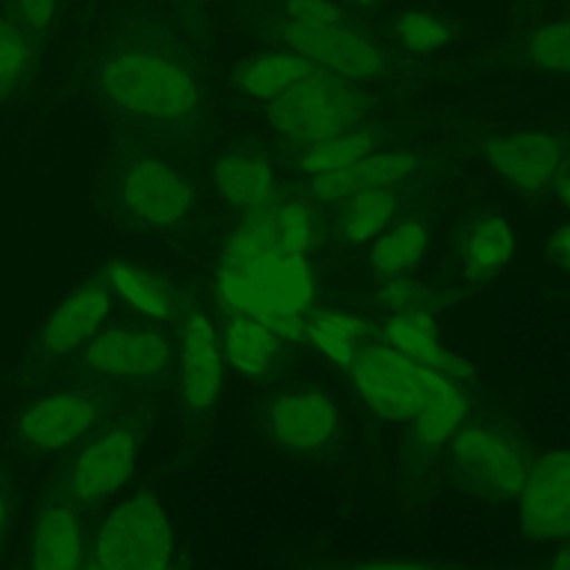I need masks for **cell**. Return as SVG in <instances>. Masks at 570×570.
Returning <instances> with one entry per match:
<instances>
[{
    "label": "cell",
    "instance_id": "cell-34",
    "mask_svg": "<svg viewBox=\"0 0 570 570\" xmlns=\"http://www.w3.org/2000/svg\"><path fill=\"white\" fill-rule=\"evenodd\" d=\"M285 20L301 24H336L345 22L334 0H285Z\"/></svg>",
    "mask_w": 570,
    "mask_h": 570
},
{
    "label": "cell",
    "instance_id": "cell-16",
    "mask_svg": "<svg viewBox=\"0 0 570 570\" xmlns=\"http://www.w3.org/2000/svg\"><path fill=\"white\" fill-rule=\"evenodd\" d=\"M416 167V156L407 151H372L343 169L309 178V189L323 203H341L361 191L394 187L407 180Z\"/></svg>",
    "mask_w": 570,
    "mask_h": 570
},
{
    "label": "cell",
    "instance_id": "cell-38",
    "mask_svg": "<svg viewBox=\"0 0 570 570\" xmlns=\"http://www.w3.org/2000/svg\"><path fill=\"white\" fill-rule=\"evenodd\" d=\"M24 20L33 27V29H42L47 27V22L53 16V4L56 0H18Z\"/></svg>",
    "mask_w": 570,
    "mask_h": 570
},
{
    "label": "cell",
    "instance_id": "cell-15",
    "mask_svg": "<svg viewBox=\"0 0 570 570\" xmlns=\"http://www.w3.org/2000/svg\"><path fill=\"white\" fill-rule=\"evenodd\" d=\"M91 401L76 392H56L31 403L20 416V436L40 450H62L76 443L94 425Z\"/></svg>",
    "mask_w": 570,
    "mask_h": 570
},
{
    "label": "cell",
    "instance_id": "cell-33",
    "mask_svg": "<svg viewBox=\"0 0 570 570\" xmlns=\"http://www.w3.org/2000/svg\"><path fill=\"white\" fill-rule=\"evenodd\" d=\"M24 60L27 45L20 31L7 20H0V87L13 82L20 76Z\"/></svg>",
    "mask_w": 570,
    "mask_h": 570
},
{
    "label": "cell",
    "instance_id": "cell-25",
    "mask_svg": "<svg viewBox=\"0 0 570 570\" xmlns=\"http://www.w3.org/2000/svg\"><path fill=\"white\" fill-rule=\"evenodd\" d=\"M428 227L419 218H403L390 225L372 240L370 265L381 276H403L410 267H414L425 249H428Z\"/></svg>",
    "mask_w": 570,
    "mask_h": 570
},
{
    "label": "cell",
    "instance_id": "cell-27",
    "mask_svg": "<svg viewBox=\"0 0 570 570\" xmlns=\"http://www.w3.org/2000/svg\"><path fill=\"white\" fill-rule=\"evenodd\" d=\"M365 332L367 325L354 314L323 312L309 318L305 336L327 361L350 367L363 350Z\"/></svg>",
    "mask_w": 570,
    "mask_h": 570
},
{
    "label": "cell",
    "instance_id": "cell-12",
    "mask_svg": "<svg viewBox=\"0 0 570 570\" xmlns=\"http://www.w3.org/2000/svg\"><path fill=\"white\" fill-rule=\"evenodd\" d=\"M136 465V436L114 428L94 439L71 463L67 492L76 501H96L118 490Z\"/></svg>",
    "mask_w": 570,
    "mask_h": 570
},
{
    "label": "cell",
    "instance_id": "cell-18",
    "mask_svg": "<svg viewBox=\"0 0 570 570\" xmlns=\"http://www.w3.org/2000/svg\"><path fill=\"white\" fill-rule=\"evenodd\" d=\"M111 307L105 283H87L67 296L42 327L40 343L49 354H67L96 334Z\"/></svg>",
    "mask_w": 570,
    "mask_h": 570
},
{
    "label": "cell",
    "instance_id": "cell-17",
    "mask_svg": "<svg viewBox=\"0 0 570 570\" xmlns=\"http://www.w3.org/2000/svg\"><path fill=\"white\" fill-rule=\"evenodd\" d=\"M383 336L387 345L412 358L414 363L441 372L450 379L472 376V365L445 347L439 336V327L428 309H405L392 314L383 323Z\"/></svg>",
    "mask_w": 570,
    "mask_h": 570
},
{
    "label": "cell",
    "instance_id": "cell-22",
    "mask_svg": "<svg viewBox=\"0 0 570 570\" xmlns=\"http://www.w3.org/2000/svg\"><path fill=\"white\" fill-rule=\"evenodd\" d=\"M220 350L227 365L243 376L256 379L274 365L278 336L261 321L245 314H234L225 325Z\"/></svg>",
    "mask_w": 570,
    "mask_h": 570
},
{
    "label": "cell",
    "instance_id": "cell-35",
    "mask_svg": "<svg viewBox=\"0 0 570 570\" xmlns=\"http://www.w3.org/2000/svg\"><path fill=\"white\" fill-rule=\"evenodd\" d=\"M338 570H452L441 561L416 557H367L343 563Z\"/></svg>",
    "mask_w": 570,
    "mask_h": 570
},
{
    "label": "cell",
    "instance_id": "cell-32",
    "mask_svg": "<svg viewBox=\"0 0 570 570\" xmlns=\"http://www.w3.org/2000/svg\"><path fill=\"white\" fill-rule=\"evenodd\" d=\"M281 245L289 254H305L312 243V214L303 200L272 203Z\"/></svg>",
    "mask_w": 570,
    "mask_h": 570
},
{
    "label": "cell",
    "instance_id": "cell-43",
    "mask_svg": "<svg viewBox=\"0 0 570 570\" xmlns=\"http://www.w3.org/2000/svg\"><path fill=\"white\" fill-rule=\"evenodd\" d=\"M82 570H98V568H96V563H91V566H87V568H82Z\"/></svg>",
    "mask_w": 570,
    "mask_h": 570
},
{
    "label": "cell",
    "instance_id": "cell-4",
    "mask_svg": "<svg viewBox=\"0 0 570 570\" xmlns=\"http://www.w3.org/2000/svg\"><path fill=\"white\" fill-rule=\"evenodd\" d=\"M174 539L165 510L147 494L120 501L96 534L98 570H167Z\"/></svg>",
    "mask_w": 570,
    "mask_h": 570
},
{
    "label": "cell",
    "instance_id": "cell-36",
    "mask_svg": "<svg viewBox=\"0 0 570 570\" xmlns=\"http://www.w3.org/2000/svg\"><path fill=\"white\" fill-rule=\"evenodd\" d=\"M381 303L392 309L394 314L396 312H405V309H425L421 305V298H423V289L419 285H414L412 281H405L401 276H392L385 287L381 289L379 294Z\"/></svg>",
    "mask_w": 570,
    "mask_h": 570
},
{
    "label": "cell",
    "instance_id": "cell-20",
    "mask_svg": "<svg viewBox=\"0 0 570 570\" xmlns=\"http://www.w3.org/2000/svg\"><path fill=\"white\" fill-rule=\"evenodd\" d=\"M517 247L514 227L499 214H485L470 225L461 240V263L470 278H490L503 269Z\"/></svg>",
    "mask_w": 570,
    "mask_h": 570
},
{
    "label": "cell",
    "instance_id": "cell-5",
    "mask_svg": "<svg viewBox=\"0 0 570 570\" xmlns=\"http://www.w3.org/2000/svg\"><path fill=\"white\" fill-rule=\"evenodd\" d=\"M350 374L372 412L387 421L412 423L441 372L414 363L392 345H365L350 365Z\"/></svg>",
    "mask_w": 570,
    "mask_h": 570
},
{
    "label": "cell",
    "instance_id": "cell-13",
    "mask_svg": "<svg viewBox=\"0 0 570 570\" xmlns=\"http://www.w3.org/2000/svg\"><path fill=\"white\" fill-rule=\"evenodd\" d=\"M87 365L114 379H142L160 374L171 361L165 336L149 330L114 327L91 338L85 352Z\"/></svg>",
    "mask_w": 570,
    "mask_h": 570
},
{
    "label": "cell",
    "instance_id": "cell-30",
    "mask_svg": "<svg viewBox=\"0 0 570 570\" xmlns=\"http://www.w3.org/2000/svg\"><path fill=\"white\" fill-rule=\"evenodd\" d=\"M525 53L534 67L557 76H570V20H557L539 27Z\"/></svg>",
    "mask_w": 570,
    "mask_h": 570
},
{
    "label": "cell",
    "instance_id": "cell-42",
    "mask_svg": "<svg viewBox=\"0 0 570 570\" xmlns=\"http://www.w3.org/2000/svg\"><path fill=\"white\" fill-rule=\"evenodd\" d=\"M345 2H350V4H370L374 0H345Z\"/></svg>",
    "mask_w": 570,
    "mask_h": 570
},
{
    "label": "cell",
    "instance_id": "cell-40",
    "mask_svg": "<svg viewBox=\"0 0 570 570\" xmlns=\"http://www.w3.org/2000/svg\"><path fill=\"white\" fill-rule=\"evenodd\" d=\"M550 570H570V541L554 554Z\"/></svg>",
    "mask_w": 570,
    "mask_h": 570
},
{
    "label": "cell",
    "instance_id": "cell-11",
    "mask_svg": "<svg viewBox=\"0 0 570 570\" xmlns=\"http://www.w3.org/2000/svg\"><path fill=\"white\" fill-rule=\"evenodd\" d=\"M483 156L503 180L525 191L550 185L566 160L561 140L546 131L503 134L485 142Z\"/></svg>",
    "mask_w": 570,
    "mask_h": 570
},
{
    "label": "cell",
    "instance_id": "cell-19",
    "mask_svg": "<svg viewBox=\"0 0 570 570\" xmlns=\"http://www.w3.org/2000/svg\"><path fill=\"white\" fill-rule=\"evenodd\" d=\"M31 570H82V525L67 505H49L36 521Z\"/></svg>",
    "mask_w": 570,
    "mask_h": 570
},
{
    "label": "cell",
    "instance_id": "cell-26",
    "mask_svg": "<svg viewBox=\"0 0 570 570\" xmlns=\"http://www.w3.org/2000/svg\"><path fill=\"white\" fill-rule=\"evenodd\" d=\"M396 209L399 200L392 187L354 194L341 200L338 232L347 243L354 245L374 240L381 232H385L392 225Z\"/></svg>",
    "mask_w": 570,
    "mask_h": 570
},
{
    "label": "cell",
    "instance_id": "cell-3",
    "mask_svg": "<svg viewBox=\"0 0 570 570\" xmlns=\"http://www.w3.org/2000/svg\"><path fill=\"white\" fill-rule=\"evenodd\" d=\"M100 89L114 105L156 120H183L198 105V87L178 62L142 51L109 58Z\"/></svg>",
    "mask_w": 570,
    "mask_h": 570
},
{
    "label": "cell",
    "instance_id": "cell-37",
    "mask_svg": "<svg viewBox=\"0 0 570 570\" xmlns=\"http://www.w3.org/2000/svg\"><path fill=\"white\" fill-rule=\"evenodd\" d=\"M548 252L552 256V261L566 272L570 274V220L557 225L548 238Z\"/></svg>",
    "mask_w": 570,
    "mask_h": 570
},
{
    "label": "cell",
    "instance_id": "cell-10",
    "mask_svg": "<svg viewBox=\"0 0 570 570\" xmlns=\"http://www.w3.org/2000/svg\"><path fill=\"white\" fill-rule=\"evenodd\" d=\"M338 419L334 399L316 390L283 392L267 410L269 434L294 452L325 448L338 432Z\"/></svg>",
    "mask_w": 570,
    "mask_h": 570
},
{
    "label": "cell",
    "instance_id": "cell-8",
    "mask_svg": "<svg viewBox=\"0 0 570 570\" xmlns=\"http://www.w3.org/2000/svg\"><path fill=\"white\" fill-rule=\"evenodd\" d=\"M278 40L289 51L307 58L316 69L347 80H365L383 69L379 47L347 22L301 24L285 20L278 29Z\"/></svg>",
    "mask_w": 570,
    "mask_h": 570
},
{
    "label": "cell",
    "instance_id": "cell-1",
    "mask_svg": "<svg viewBox=\"0 0 570 570\" xmlns=\"http://www.w3.org/2000/svg\"><path fill=\"white\" fill-rule=\"evenodd\" d=\"M216 294L229 312L261 321L278 338H305L314 301L312 267L305 254H289L281 245L272 200L249 209L225 240Z\"/></svg>",
    "mask_w": 570,
    "mask_h": 570
},
{
    "label": "cell",
    "instance_id": "cell-2",
    "mask_svg": "<svg viewBox=\"0 0 570 570\" xmlns=\"http://www.w3.org/2000/svg\"><path fill=\"white\" fill-rule=\"evenodd\" d=\"M363 114L365 98L354 80L323 69L309 71L265 107L269 127L303 149L354 129Z\"/></svg>",
    "mask_w": 570,
    "mask_h": 570
},
{
    "label": "cell",
    "instance_id": "cell-23",
    "mask_svg": "<svg viewBox=\"0 0 570 570\" xmlns=\"http://www.w3.org/2000/svg\"><path fill=\"white\" fill-rule=\"evenodd\" d=\"M314 69L307 58L289 49L269 51L243 62L236 71V85L252 98L272 100Z\"/></svg>",
    "mask_w": 570,
    "mask_h": 570
},
{
    "label": "cell",
    "instance_id": "cell-29",
    "mask_svg": "<svg viewBox=\"0 0 570 570\" xmlns=\"http://www.w3.org/2000/svg\"><path fill=\"white\" fill-rule=\"evenodd\" d=\"M374 147H376V138L370 131L350 129L336 138H330L325 142L303 149V154L298 156V169L309 178L330 174L372 154Z\"/></svg>",
    "mask_w": 570,
    "mask_h": 570
},
{
    "label": "cell",
    "instance_id": "cell-41",
    "mask_svg": "<svg viewBox=\"0 0 570 570\" xmlns=\"http://www.w3.org/2000/svg\"><path fill=\"white\" fill-rule=\"evenodd\" d=\"M4 519H7V499H4V492L0 488V530L4 525Z\"/></svg>",
    "mask_w": 570,
    "mask_h": 570
},
{
    "label": "cell",
    "instance_id": "cell-31",
    "mask_svg": "<svg viewBox=\"0 0 570 570\" xmlns=\"http://www.w3.org/2000/svg\"><path fill=\"white\" fill-rule=\"evenodd\" d=\"M394 38L403 49L412 53H432L450 40V31L439 18L430 13L407 11L394 22Z\"/></svg>",
    "mask_w": 570,
    "mask_h": 570
},
{
    "label": "cell",
    "instance_id": "cell-7",
    "mask_svg": "<svg viewBox=\"0 0 570 570\" xmlns=\"http://www.w3.org/2000/svg\"><path fill=\"white\" fill-rule=\"evenodd\" d=\"M517 499L519 528L525 539L537 543L570 539V450L539 456Z\"/></svg>",
    "mask_w": 570,
    "mask_h": 570
},
{
    "label": "cell",
    "instance_id": "cell-24",
    "mask_svg": "<svg viewBox=\"0 0 570 570\" xmlns=\"http://www.w3.org/2000/svg\"><path fill=\"white\" fill-rule=\"evenodd\" d=\"M465 414L468 403L461 387L454 383V379L439 374L434 379L425 407L412 421L414 436L423 445H443L461 430Z\"/></svg>",
    "mask_w": 570,
    "mask_h": 570
},
{
    "label": "cell",
    "instance_id": "cell-6",
    "mask_svg": "<svg viewBox=\"0 0 570 570\" xmlns=\"http://www.w3.org/2000/svg\"><path fill=\"white\" fill-rule=\"evenodd\" d=\"M448 454L456 481L490 499H517L530 470L523 445L490 425L461 428L448 441Z\"/></svg>",
    "mask_w": 570,
    "mask_h": 570
},
{
    "label": "cell",
    "instance_id": "cell-39",
    "mask_svg": "<svg viewBox=\"0 0 570 570\" xmlns=\"http://www.w3.org/2000/svg\"><path fill=\"white\" fill-rule=\"evenodd\" d=\"M552 187H554L557 200L570 212V158L561 163L557 176L552 178Z\"/></svg>",
    "mask_w": 570,
    "mask_h": 570
},
{
    "label": "cell",
    "instance_id": "cell-14",
    "mask_svg": "<svg viewBox=\"0 0 570 570\" xmlns=\"http://www.w3.org/2000/svg\"><path fill=\"white\" fill-rule=\"evenodd\" d=\"M183 399L194 412L214 405L223 383V350L212 321L196 312L185 321L180 347Z\"/></svg>",
    "mask_w": 570,
    "mask_h": 570
},
{
    "label": "cell",
    "instance_id": "cell-21",
    "mask_svg": "<svg viewBox=\"0 0 570 570\" xmlns=\"http://www.w3.org/2000/svg\"><path fill=\"white\" fill-rule=\"evenodd\" d=\"M214 183L223 200L240 209H256L272 200L274 171L272 167L249 154H229L216 160Z\"/></svg>",
    "mask_w": 570,
    "mask_h": 570
},
{
    "label": "cell",
    "instance_id": "cell-9",
    "mask_svg": "<svg viewBox=\"0 0 570 570\" xmlns=\"http://www.w3.org/2000/svg\"><path fill=\"white\" fill-rule=\"evenodd\" d=\"M120 196L129 216L149 227H171L191 209L189 185L158 158L134 160L122 174Z\"/></svg>",
    "mask_w": 570,
    "mask_h": 570
},
{
    "label": "cell",
    "instance_id": "cell-28",
    "mask_svg": "<svg viewBox=\"0 0 570 570\" xmlns=\"http://www.w3.org/2000/svg\"><path fill=\"white\" fill-rule=\"evenodd\" d=\"M111 287L138 312L154 318H169L174 314V294L165 281L134 263H114L109 267Z\"/></svg>",
    "mask_w": 570,
    "mask_h": 570
}]
</instances>
